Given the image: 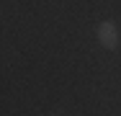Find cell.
Segmentation results:
<instances>
[{"instance_id": "obj_1", "label": "cell", "mask_w": 121, "mask_h": 116, "mask_svg": "<svg viewBox=\"0 0 121 116\" xmlns=\"http://www.w3.org/2000/svg\"><path fill=\"white\" fill-rule=\"evenodd\" d=\"M98 34V44L103 46V49H116L121 41V34H119V26L113 21H100L95 28Z\"/></svg>"}]
</instances>
